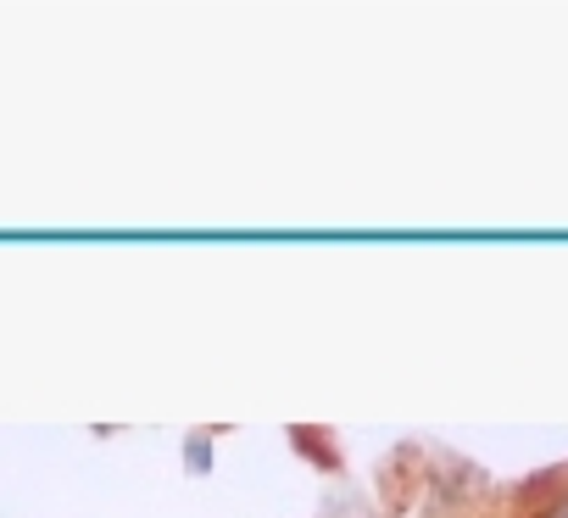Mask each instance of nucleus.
Returning <instances> with one entry per match:
<instances>
[{"mask_svg":"<svg viewBox=\"0 0 568 518\" xmlns=\"http://www.w3.org/2000/svg\"><path fill=\"white\" fill-rule=\"evenodd\" d=\"M562 518H568V507H562Z\"/></svg>","mask_w":568,"mask_h":518,"instance_id":"f257e3e1","label":"nucleus"}]
</instances>
